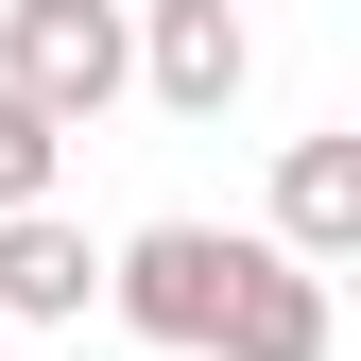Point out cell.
I'll return each instance as SVG.
<instances>
[{
	"label": "cell",
	"instance_id": "6da1fadb",
	"mask_svg": "<svg viewBox=\"0 0 361 361\" xmlns=\"http://www.w3.org/2000/svg\"><path fill=\"white\" fill-rule=\"evenodd\" d=\"M121 69H138V35H121V0H0V86H18L52 138L121 104Z\"/></svg>",
	"mask_w": 361,
	"mask_h": 361
},
{
	"label": "cell",
	"instance_id": "7a4b0ae2",
	"mask_svg": "<svg viewBox=\"0 0 361 361\" xmlns=\"http://www.w3.org/2000/svg\"><path fill=\"white\" fill-rule=\"evenodd\" d=\"M224 276H241V241H224V224H138V241L104 258V310H121L138 344H190V361H207Z\"/></svg>",
	"mask_w": 361,
	"mask_h": 361
},
{
	"label": "cell",
	"instance_id": "3957f363",
	"mask_svg": "<svg viewBox=\"0 0 361 361\" xmlns=\"http://www.w3.org/2000/svg\"><path fill=\"white\" fill-rule=\"evenodd\" d=\"M241 69H258L241 0H155V18H138V86H155L172 121H224V104H241Z\"/></svg>",
	"mask_w": 361,
	"mask_h": 361
},
{
	"label": "cell",
	"instance_id": "277c9868",
	"mask_svg": "<svg viewBox=\"0 0 361 361\" xmlns=\"http://www.w3.org/2000/svg\"><path fill=\"white\" fill-rule=\"evenodd\" d=\"M207 361H327V276H310V258H276V241H241Z\"/></svg>",
	"mask_w": 361,
	"mask_h": 361
},
{
	"label": "cell",
	"instance_id": "5b68a950",
	"mask_svg": "<svg viewBox=\"0 0 361 361\" xmlns=\"http://www.w3.org/2000/svg\"><path fill=\"white\" fill-rule=\"evenodd\" d=\"M86 293H104V241L69 207H0V327H86Z\"/></svg>",
	"mask_w": 361,
	"mask_h": 361
},
{
	"label": "cell",
	"instance_id": "8992f818",
	"mask_svg": "<svg viewBox=\"0 0 361 361\" xmlns=\"http://www.w3.org/2000/svg\"><path fill=\"white\" fill-rule=\"evenodd\" d=\"M276 258H361V138H293L276 155Z\"/></svg>",
	"mask_w": 361,
	"mask_h": 361
},
{
	"label": "cell",
	"instance_id": "52a82bcc",
	"mask_svg": "<svg viewBox=\"0 0 361 361\" xmlns=\"http://www.w3.org/2000/svg\"><path fill=\"white\" fill-rule=\"evenodd\" d=\"M52 155H69V138L18 104V86H0V207H52Z\"/></svg>",
	"mask_w": 361,
	"mask_h": 361
},
{
	"label": "cell",
	"instance_id": "ba28073f",
	"mask_svg": "<svg viewBox=\"0 0 361 361\" xmlns=\"http://www.w3.org/2000/svg\"><path fill=\"white\" fill-rule=\"evenodd\" d=\"M0 344H18V327H0Z\"/></svg>",
	"mask_w": 361,
	"mask_h": 361
}]
</instances>
